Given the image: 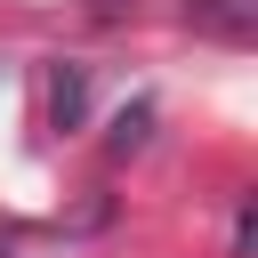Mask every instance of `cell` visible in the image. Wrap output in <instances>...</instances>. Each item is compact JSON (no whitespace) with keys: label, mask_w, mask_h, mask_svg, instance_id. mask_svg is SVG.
I'll return each instance as SVG.
<instances>
[{"label":"cell","mask_w":258,"mask_h":258,"mask_svg":"<svg viewBox=\"0 0 258 258\" xmlns=\"http://www.w3.org/2000/svg\"><path fill=\"white\" fill-rule=\"evenodd\" d=\"M40 105H48V129H81V113H89V73H81V64H48V73H40Z\"/></svg>","instance_id":"6da1fadb"},{"label":"cell","mask_w":258,"mask_h":258,"mask_svg":"<svg viewBox=\"0 0 258 258\" xmlns=\"http://www.w3.org/2000/svg\"><path fill=\"white\" fill-rule=\"evenodd\" d=\"M185 24L194 32H210V40H250L258 32V0H185Z\"/></svg>","instance_id":"7a4b0ae2"},{"label":"cell","mask_w":258,"mask_h":258,"mask_svg":"<svg viewBox=\"0 0 258 258\" xmlns=\"http://www.w3.org/2000/svg\"><path fill=\"white\" fill-rule=\"evenodd\" d=\"M145 137H153V105L137 97V105H121V113H113V137H105V153H137Z\"/></svg>","instance_id":"3957f363"}]
</instances>
